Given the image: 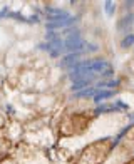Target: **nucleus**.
<instances>
[{
    "label": "nucleus",
    "instance_id": "20e7f679",
    "mask_svg": "<svg viewBox=\"0 0 134 164\" xmlns=\"http://www.w3.org/2000/svg\"><path fill=\"white\" fill-rule=\"evenodd\" d=\"M47 13H49V15H54V19H50V20H55V19H67V17H69V13H67L66 10L52 9V7H47Z\"/></svg>",
    "mask_w": 134,
    "mask_h": 164
},
{
    "label": "nucleus",
    "instance_id": "0eeeda50",
    "mask_svg": "<svg viewBox=\"0 0 134 164\" xmlns=\"http://www.w3.org/2000/svg\"><path fill=\"white\" fill-rule=\"evenodd\" d=\"M112 12H114V4L112 2H106V13L112 15Z\"/></svg>",
    "mask_w": 134,
    "mask_h": 164
},
{
    "label": "nucleus",
    "instance_id": "f03ea898",
    "mask_svg": "<svg viewBox=\"0 0 134 164\" xmlns=\"http://www.w3.org/2000/svg\"><path fill=\"white\" fill-rule=\"evenodd\" d=\"M75 19L74 17H67V19H55V20H49L47 22V29H62V27H67L74 24Z\"/></svg>",
    "mask_w": 134,
    "mask_h": 164
},
{
    "label": "nucleus",
    "instance_id": "423d86ee",
    "mask_svg": "<svg viewBox=\"0 0 134 164\" xmlns=\"http://www.w3.org/2000/svg\"><path fill=\"white\" fill-rule=\"evenodd\" d=\"M131 19H133V17H131V15H127L126 19H122V20L119 22V25H117V27H119V29H124V27H127V25L131 24Z\"/></svg>",
    "mask_w": 134,
    "mask_h": 164
},
{
    "label": "nucleus",
    "instance_id": "39448f33",
    "mask_svg": "<svg viewBox=\"0 0 134 164\" xmlns=\"http://www.w3.org/2000/svg\"><path fill=\"white\" fill-rule=\"evenodd\" d=\"M134 44V34H127L124 39L121 40V47H124V49H127V47H131Z\"/></svg>",
    "mask_w": 134,
    "mask_h": 164
},
{
    "label": "nucleus",
    "instance_id": "7ed1b4c3",
    "mask_svg": "<svg viewBox=\"0 0 134 164\" xmlns=\"http://www.w3.org/2000/svg\"><path fill=\"white\" fill-rule=\"evenodd\" d=\"M114 91H107V89H102V91H99L97 92V96L92 99L94 102H102V101H106V99H111V97L114 96Z\"/></svg>",
    "mask_w": 134,
    "mask_h": 164
},
{
    "label": "nucleus",
    "instance_id": "f257e3e1",
    "mask_svg": "<svg viewBox=\"0 0 134 164\" xmlns=\"http://www.w3.org/2000/svg\"><path fill=\"white\" fill-rule=\"evenodd\" d=\"M84 45H87V44L84 42L82 39H80V35H77V34L69 35V37L66 39V42H64V49L69 50V52H72V50H82Z\"/></svg>",
    "mask_w": 134,
    "mask_h": 164
}]
</instances>
